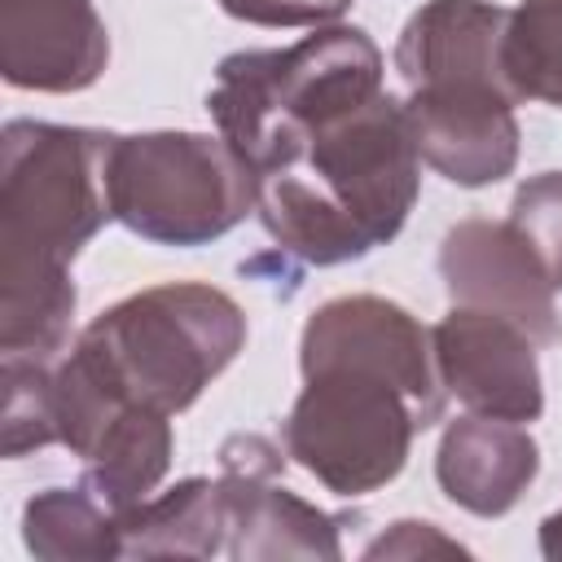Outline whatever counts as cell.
Here are the masks:
<instances>
[{"label": "cell", "mask_w": 562, "mask_h": 562, "mask_svg": "<svg viewBox=\"0 0 562 562\" xmlns=\"http://www.w3.org/2000/svg\"><path fill=\"white\" fill-rule=\"evenodd\" d=\"M241 158L255 171V211L268 237L321 268L386 246L422 180L404 101L391 92L351 110L281 119Z\"/></svg>", "instance_id": "7a4b0ae2"}, {"label": "cell", "mask_w": 562, "mask_h": 562, "mask_svg": "<svg viewBox=\"0 0 562 562\" xmlns=\"http://www.w3.org/2000/svg\"><path fill=\"white\" fill-rule=\"evenodd\" d=\"M443 391L479 417L536 422L544 413V386L536 364V338L479 307H457L430 329Z\"/></svg>", "instance_id": "9c48e42d"}, {"label": "cell", "mask_w": 562, "mask_h": 562, "mask_svg": "<svg viewBox=\"0 0 562 562\" xmlns=\"http://www.w3.org/2000/svg\"><path fill=\"white\" fill-rule=\"evenodd\" d=\"M540 470V448L518 422L461 417L443 430L435 452V479L443 496L479 518H501L518 505Z\"/></svg>", "instance_id": "4fadbf2b"}, {"label": "cell", "mask_w": 562, "mask_h": 562, "mask_svg": "<svg viewBox=\"0 0 562 562\" xmlns=\"http://www.w3.org/2000/svg\"><path fill=\"white\" fill-rule=\"evenodd\" d=\"M404 119L417 158L461 189L496 184L518 162L514 101L496 92H408Z\"/></svg>", "instance_id": "7c38bea8"}, {"label": "cell", "mask_w": 562, "mask_h": 562, "mask_svg": "<svg viewBox=\"0 0 562 562\" xmlns=\"http://www.w3.org/2000/svg\"><path fill=\"white\" fill-rule=\"evenodd\" d=\"M246 347V312L215 285L162 281L92 316L66 356L114 400L184 413Z\"/></svg>", "instance_id": "277c9868"}, {"label": "cell", "mask_w": 562, "mask_h": 562, "mask_svg": "<svg viewBox=\"0 0 562 562\" xmlns=\"http://www.w3.org/2000/svg\"><path fill=\"white\" fill-rule=\"evenodd\" d=\"M426 553H465V549L448 540L435 522H413V518L395 522L364 549V558H426Z\"/></svg>", "instance_id": "44dd1931"}, {"label": "cell", "mask_w": 562, "mask_h": 562, "mask_svg": "<svg viewBox=\"0 0 562 562\" xmlns=\"http://www.w3.org/2000/svg\"><path fill=\"white\" fill-rule=\"evenodd\" d=\"M83 487L114 514L140 505L171 465V417L145 404H127L79 457Z\"/></svg>", "instance_id": "5bb4252c"}, {"label": "cell", "mask_w": 562, "mask_h": 562, "mask_svg": "<svg viewBox=\"0 0 562 562\" xmlns=\"http://www.w3.org/2000/svg\"><path fill=\"white\" fill-rule=\"evenodd\" d=\"M215 4L250 26H325L351 0H215Z\"/></svg>", "instance_id": "ffe728a7"}, {"label": "cell", "mask_w": 562, "mask_h": 562, "mask_svg": "<svg viewBox=\"0 0 562 562\" xmlns=\"http://www.w3.org/2000/svg\"><path fill=\"white\" fill-rule=\"evenodd\" d=\"M382 92V53L360 26H321L285 48H246L220 61L206 110L241 154L263 127L299 114L351 110Z\"/></svg>", "instance_id": "8992f818"}, {"label": "cell", "mask_w": 562, "mask_h": 562, "mask_svg": "<svg viewBox=\"0 0 562 562\" xmlns=\"http://www.w3.org/2000/svg\"><path fill=\"white\" fill-rule=\"evenodd\" d=\"M110 61L92 0H0V75L26 92H83Z\"/></svg>", "instance_id": "8fae6325"}, {"label": "cell", "mask_w": 562, "mask_h": 562, "mask_svg": "<svg viewBox=\"0 0 562 562\" xmlns=\"http://www.w3.org/2000/svg\"><path fill=\"white\" fill-rule=\"evenodd\" d=\"M0 140V351L57 360L75 316L70 263L114 220V132L13 119Z\"/></svg>", "instance_id": "3957f363"}, {"label": "cell", "mask_w": 562, "mask_h": 562, "mask_svg": "<svg viewBox=\"0 0 562 562\" xmlns=\"http://www.w3.org/2000/svg\"><path fill=\"white\" fill-rule=\"evenodd\" d=\"M509 224L527 237L553 290H562V171H540L522 180L509 206Z\"/></svg>", "instance_id": "d6986e66"}, {"label": "cell", "mask_w": 562, "mask_h": 562, "mask_svg": "<svg viewBox=\"0 0 562 562\" xmlns=\"http://www.w3.org/2000/svg\"><path fill=\"white\" fill-rule=\"evenodd\" d=\"M123 558H215L224 553L220 479H184L119 514Z\"/></svg>", "instance_id": "9a60e30c"}, {"label": "cell", "mask_w": 562, "mask_h": 562, "mask_svg": "<svg viewBox=\"0 0 562 562\" xmlns=\"http://www.w3.org/2000/svg\"><path fill=\"white\" fill-rule=\"evenodd\" d=\"M53 364L35 356H4V457H26L57 443L53 422Z\"/></svg>", "instance_id": "ac0fdd59"}, {"label": "cell", "mask_w": 562, "mask_h": 562, "mask_svg": "<svg viewBox=\"0 0 562 562\" xmlns=\"http://www.w3.org/2000/svg\"><path fill=\"white\" fill-rule=\"evenodd\" d=\"M501 66L518 101L562 110V0H522L509 9Z\"/></svg>", "instance_id": "e0dca14e"}, {"label": "cell", "mask_w": 562, "mask_h": 562, "mask_svg": "<svg viewBox=\"0 0 562 562\" xmlns=\"http://www.w3.org/2000/svg\"><path fill=\"white\" fill-rule=\"evenodd\" d=\"M22 540L35 558H123L119 514L88 487H44L22 509Z\"/></svg>", "instance_id": "2e32d148"}, {"label": "cell", "mask_w": 562, "mask_h": 562, "mask_svg": "<svg viewBox=\"0 0 562 562\" xmlns=\"http://www.w3.org/2000/svg\"><path fill=\"white\" fill-rule=\"evenodd\" d=\"M439 277L457 307L496 312L522 325L536 347L562 342L553 281L509 220H461L439 246Z\"/></svg>", "instance_id": "ba28073f"}, {"label": "cell", "mask_w": 562, "mask_h": 562, "mask_svg": "<svg viewBox=\"0 0 562 562\" xmlns=\"http://www.w3.org/2000/svg\"><path fill=\"white\" fill-rule=\"evenodd\" d=\"M110 211L154 246H206L255 211V171L211 132L114 136Z\"/></svg>", "instance_id": "5b68a950"}, {"label": "cell", "mask_w": 562, "mask_h": 562, "mask_svg": "<svg viewBox=\"0 0 562 562\" xmlns=\"http://www.w3.org/2000/svg\"><path fill=\"white\" fill-rule=\"evenodd\" d=\"M509 9L492 0H430L422 4L400 40H395V70L408 92H496L514 97L501 40H505Z\"/></svg>", "instance_id": "30bf717a"}, {"label": "cell", "mask_w": 562, "mask_h": 562, "mask_svg": "<svg viewBox=\"0 0 562 562\" xmlns=\"http://www.w3.org/2000/svg\"><path fill=\"white\" fill-rule=\"evenodd\" d=\"M299 369L303 391L281 426L285 457L338 496L391 483L448 395L430 329L378 294L321 303L303 325Z\"/></svg>", "instance_id": "6da1fadb"}, {"label": "cell", "mask_w": 562, "mask_h": 562, "mask_svg": "<svg viewBox=\"0 0 562 562\" xmlns=\"http://www.w3.org/2000/svg\"><path fill=\"white\" fill-rule=\"evenodd\" d=\"M540 553H544L549 562H562V509L540 522Z\"/></svg>", "instance_id": "7402d4cb"}, {"label": "cell", "mask_w": 562, "mask_h": 562, "mask_svg": "<svg viewBox=\"0 0 562 562\" xmlns=\"http://www.w3.org/2000/svg\"><path fill=\"white\" fill-rule=\"evenodd\" d=\"M285 457L263 435H228L220 448L224 558H342L338 518L277 487Z\"/></svg>", "instance_id": "52a82bcc"}]
</instances>
